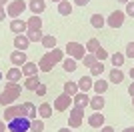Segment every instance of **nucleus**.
Listing matches in <instances>:
<instances>
[{"mask_svg":"<svg viewBox=\"0 0 134 132\" xmlns=\"http://www.w3.org/2000/svg\"><path fill=\"white\" fill-rule=\"evenodd\" d=\"M62 60H64V50H60L58 46H56V48L48 50V52L38 60V68L42 72H50L52 68H54L56 64H60Z\"/></svg>","mask_w":134,"mask_h":132,"instance_id":"1","label":"nucleus"},{"mask_svg":"<svg viewBox=\"0 0 134 132\" xmlns=\"http://www.w3.org/2000/svg\"><path fill=\"white\" fill-rule=\"evenodd\" d=\"M20 92H22V86L18 82H6L4 90L0 92V104L4 106H12L16 102V98H20Z\"/></svg>","mask_w":134,"mask_h":132,"instance_id":"2","label":"nucleus"},{"mask_svg":"<svg viewBox=\"0 0 134 132\" xmlns=\"http://www.w3.org/2000/svg\"><path fill=\"white\" fill-rule=\"evenodd\" d=\"M82 118H84V108L72 106L68 110V126L70 128H80L82 126Z\"/></svg>","mask_w":134,"mask_h":132,"instance_id":"3","label":"nucleus"},{"mask_svg":"<svg viewBox=\"0 0 134 132\" xmlns=\"http://www.w3.org/2000/svg\"><path fill=\"white\" fill-rule=\"evenodd\" d=\"M68 52V56L70 58H74V60H82L84 56H86V46L80 42H68L66 48H64Z\"/></svg>","mask_w":134,"mask_h":132,"instance_id":"4","label":"nucleus"},{"mask_svg":"<svg viewBox=\"0 0 134 132\" xmlns=\"http://www.w3.org/2000/svg\"><path fill=\"white\" fill-rule=\"evenodd\" d=\"M26 8H28V4L24 0H12V2H8V6H6V14L10 18H20V14H22Z\"/></svg>","mask_w":134,"mask_h":132,"instance_id":"5","label":"nucleus"},{"mask_svg":"<svg viewBox=\"0 0 134 132\" xmlns=\"http://www.w3.org/2000/svg\"><path fill=\"white\" fill-rule=\"evenodd\" d=\"M52 108L58 110V112H66V110H70V108H72V96H68L66 92H62L60 96H56V98H54Z\"/></svg>","mask_w":134,"mask_h":132,"instance_id":"6","label":"nucleus"},{"mask_svg":"<svg viewBox=\"0 0 134 132\" xmlns=\"http://www.w3.org/2000/svg\"><path fill=\"white\" fill-rule=\"evenodd\" d=\"M8 130L10 132H28L30 130V120L26 116H18L12 122H8Z\"/></svg>","mask_w":134,"mask_h":132,"instance_id":"7","label":"nucleus"},{"mask_svg":"<svg viewBox=\"0 0 134 132\" xmlns=\"http://www.w3.org/2000/svg\"><path fill=\"white\" fill-rule=\"evenodd\" d=\"M124 18H126L124 10H114L110 16L106 18V24H108L110 28H120V26L124 24Z\"/></svg>","mask_w":134,"mask_h":132,"instance_id":"8","label":"nucleus"},{"mask_svg":"<svg viewBox=\"0 0 134 132\" xmlns=\"http://www.w3.org/2000/svg\"><path fill=\"white\" fill-rule=\"evenodd\" d=\"M22 116V104H12V106H6L4 108V122H12L14 118Z\"/></svg>","mask_w":134,"mask_h":132,"instance_id":"9","label":"nucleus"},{"mask_svg":"<svg viewBox=\"0 0 134 132\" xmlns=\"http://www.w3.org/2000/svg\"><path fill=\"white\" fill-rule=\"evenodd\" d=\"M26 30H28L26 20H22V18H12V20H10V32H14V34H26Z\"/></svg>","mask_w":134,"mask_h":132,"instance_id":"10","label":"nucleus"},{"mask_svg":"<svg viewBox=\"0 0 134 132\" xmlns=\"http://www.w3.org/2000/svg\"><path fill=\"white\" fill-rule=\"evenodd\" d=\"M90 104V96H88V92H76L72 96V106H78V108H86V106Z\"/></svg>","mask_w":134,"mask_h":132,"instance_id":"11","label":"nucleus"},{"mask_svg":"<svg viewBox=\"0 0 134 132\" xmlns=\"http://www.w3.org/2000/svg\"><path fill=\"white\" fill-rule=\"evenodd\" d=\"M10 62H12V66H18V68H22V66L28 62L26 52H24V50H14V52L10 54Z\"/></svg>","mask_w":134,"mask_h":132,"instance_id":"12","label":"nucleus"},{"mask_svg":"<svg viewBox=\"0 0 134 132\" xmlns=\"http://www.w3.org/2000/svg\"><path fill=\"white\" fill-rule=\"evenodd\" d=\"M28 10L32 12L34 16H40V14L46 10V2L44 0H30V2H28Z\"/></svg>","mask_w":134,"mask_h":132,"instance_id":"13","label":"nucleus"},{"mask_svg":"<svg viewBox=\"0 0 134 132\" xmlns=\"http://www.w3.org/2000/svg\"><path fill=\"white\" fill-rule=\"evenodd\" d=\"M22 70L18 68V66H12V68H8L6 70V82H20L22 80Z\"/></svg>","mask_w":134,"mask_h":132,"instance_id":"14","label":"nucleus"},{"mask_svg":"<svg viewBox=\"0 0 134 132\" xmlns=\"http://www.w3.org/2000/svg\"><path fill=\"white\" fill-rule=\"evenodd\" d=\"M36 114H38V108L32 102H22V116H26L28 120H34Z\"/></svg>","mask_w":134,"mask_h":132,"instance_id":"15","label":"nucleus"},{"mask_svg":"<svg viewBox=\"0 0 134 132\" xmlns=\"http://www.w3.org/2000/svg\"><path fill=\"white\" fill-rule=\"evenodd\" d=\"M104 104H106V100L102 98L100 94H96V96H90V104H88V106L94 110V112H102Z\"/></svg>","mask_w":134,"mask_h":132,"instance_id":"16","label":"nucleus"},{"mask_svg":"<svg viewBox=\"0 0 134 132\" xmlns=\"http://www.w3.org/2000/svg\"><path fill=\"white\" fill-rule=\"evenodd\" d=\"M20 70H22V76L28 78V76H36L40 68H38V64H36V62H26V64H24Z\"/></svg>","mask_w":134,"mask_h":132,"instance_id":"17","label":"nucleus"},{"mask_svg":"<svg viewBox=\"0 0 134 132\" xmlns=\"http://www.w3.org/2000/svg\"><path fill=\"white\" fill-rule=\"evenodd\" d=\"M88 124L92 128H102L104 124H106V122H104V114H102V112H94V114H90Z\"/></svg>","mask_w":134,"mask_h":132,"instance_id":"18","label":"nucleus"},{"mask_svg":"<svg viewBox=\"0 0 134 132\" xmlns=\"http://www.w3.org/2000/svg\"><path fill=\"white\" fill-rule=\"evenodd\" d=\"M28 44H30V40H28L26 34H16V36H14V48L16 50H24V52H26Z\"/></svg>","mask_w":134,"mask_h":132,"instance_id":"19","label":"nucleus"},{"mask_svg":"<svg viewBox=\"0 0 134 132\" xmlns=\"http://www.w3.org/2000/svg\"><path fill=\"white\" fill-rule=\"evenodd\" d=\"M76 84H78V90H80V92H88V90H92L94 80H92V76H82L80 80H76Z\"/></svg>","mask_w":134,"mask_h":132,"instance_id":"20","label":"nucleus"},{"mask_svg":"<svg viewBox=\"0 0 134 132\" xmlns=\"http://www.w3.org/2000/svg\"><path fill=\"white\" fill-rule=\"evenodd\" d=\"M92 90H94L96 94H104L108 90V80H102V78H96L94 80V84H92Z\"/></svg>","mask_w":134,"mask_h":132,"instance_id":"21","label":"nucleus"},{"mask_svg":"<svg viewBox=\"0 0 134 132\" xmlns=\"http://www.w3.org/2000/svg\"><path fill=\"white\" fill-rule=\"evenodd\" d=\"M122 80H124V72L120 70V68H112V70H110V76H108V82L120 84Z\"/></svg>","mask_w":134,"mask_h":132,"instance_id":"22","label":"nucleus"},{"mask_svg":"<svg viewBox=\"0 0 134 132\" xmlns=\"http://www.w3.org/2000/svg\"><path fill=\"white\" fill-rule=\"evenodd\" d=\"M52 110H54V108H52L48 102H42V104L38 106V116L42 118V120H44V118H50V116H52Z\"/></svg>","mask_w":134,"mask_h":132,"instance_id":"23","label":"nucleus"},{"mask_svg":"<svg viewBox=\"0 0 134 132\" xmlns=\"http://www.w3.org/2000/svg\"><path fill=\"white\" fill-rule=\"evenodd\" d=\"M60 64H62V68H64L66 72H74L76 68H78V60H74V58H70V56H68V58H64Z\"/></svg>","mask_w":134,"mask_h":132,"instance_id":"24","label":"nucleus"},{"mask_svg":"<svg viewBox=\"0 0 134 132\" xmlns=\"http://www.w3.org/2000/svg\"><path fill=\"white\" fill-rule=\"evenodd\" d=\"M58 14H62V16H70V14H72V2H66V0L58 2Z\"/></svg>","mask_w":134,"mask_h":132,"instance_id":"25","label":"nucleus"},{"mask_svg":"<svg viewBox=\"0 0 134 132\" xmlns=\"http://www.w3.org/2000/svg\"><path fill=\"white\" fill-rule=\"evenodd\" d=\"M26 24H28V30H42V18L40 16L32 14V18H28Z\"/></svg>","mask_w":134,"mask_h":132,"instance_id":"26","label":"nucleus"},{"mask_svg":"<svg viewBox=\"0 0 134 132\" xmlns=\"http://www.w3.org/2000/svg\"><path fill=\"white\" fill-rule=\"evenodd\" d=\"M124 60H126V56L122 54V52H114V54H110V62L114 68H120V66H124Z\"/></svg>","mask_w":134,"mask_h":132,"instance_id":"27","label":"nucleus"},{"mask_svg":"<svg viewBox=\"0 0 134 132\" xmlns=\"http://www.w3.org/2000/svg\"><path fill=\"white\" fill-rule=\"evenodd\" d=\"M38 84H40L38 74H36V76H28V78H24V88H26V90H36V88H38Z\"/></svg>","mask_w":134,"mask_h":132,"instance_id":"28","label":"nucleus"},{"mask_svg":"<svg viewBox=\"0 0 134 132\" xmlns=\"http://www.w3.org/2000/svg\"><path fill=\"white\" fill-rule=\"evenodd\" d=\"M42 46H44V50L56 48V36H52V34H44V38H42Z\"/></svg>","mask_w":134,"mask_h":132,"instance_id":"29","label":"nucleus"},{"mask_svg":"<svg viewBox=\"0 0 134 132\" xmlns=\"http://www.w3.org/2000/svg\"><path fill=\"white\" fill-rule=\"evenodd\" d=\"M102 72H104V64H102V62H98V60H96L94 64L90 66V76L100 78V76H102Z\"/></svg>","mask_w":134,"mask_h":132,"instance_id":"30","label":"nucleus"},{"mask_svg":"<svg viewBox=\"0 0 134 132\" xmlns=\"http://www.w3.org/2000/svg\"><path fill=\"white\" fill-rule=\"evenodd\" d=\"M26 36L30 42H42V38H44L42 30H26Z\"/></svg>","mask_w":134,"mask_h":132,"instance_id":"31","label":"nucleus"},{"mask_svg":"<svg viewBox=\"0 0 134 132\" xmlns=\"http://www.w3.org/2000/svg\"><path fill=\"white\" fill-rule=\"evenodd\" d=\"M90 24L94 28H102L106 24V18L102 16V14H92V16H90Z\"/></svg>","mask_w":134,"mask_h":132,"instance_id":"32","label":"nucleus"},{"mask_svg":"<svg viewBox=\"0 0 134 132\" xmlns=\"http://www.w3.org/2000/svg\"><path fill=\"white\" fill-rule=\"evenodd\" d=\"M42 130H44V120H42V118L30 120V130L28 132H42Z\"/></svg>","mask_w":134,"mask_h":132,"instance_id":"33","label":"nucleus"},{"mask_svg":"<svg viewBox=\"0 0 134 132\" xmlns=\"http://www.w3.org/2000/svg\"><path fill=\"white\" fill-rule=\"evenodd\" d=\"M64 92H66L68 96H74V94L78 92V84H76V82H72V80L64 82Z\"/></svg>","mask_w":134,"mask_h":132,"instance_id":"34","label":"nucleus"},{"mask_svg":"<svg viewBox=\"0 0 134 132\" xmlns=\"http://www.w3.org/2000/svg\"><path fill=\"white\" fill-rule=\"evenodd\" d=\"M98 48H100V42H98L96 38H90L88 42H86V52H92V54H94Z\"/></svg>","mask_w":134,"mask_h":132,"instance_id":"35","label":"nucleus"},{"mask_svg":"<svg viewBox=\"0 0 134 132\" xmlns=\"http://www.w3.org/2000/svg\"><path fill=\"white\" fill-rule=\"evenodd\" d=\"M94 56H96V60H98V62H104L106 58H110V54H108V52H106L104 48H102V46H100V48H98V50L94 52Z\"/></svg>","mask_w":134,"mask_h":132,"instance_id":"36","label":"nucleus"},{"mask_svg":"<svg viewBox=\"0 0 134 132\" xmlns=\"http://www.w3.org/2000/svg\"><path fill=\"white\" fill-rule=\"evenodd\" d=\"M94 62H96V56L92 54V52H86V56L82 58V64H84V66H88V68H90V66L94 64Z\"/></svg>","mask_w":134,"mask_h":132,"instance_id":"37","label":"nucleus"},{"mask_svg":"<svg viewBox=\"0 0 134 132\" xmlns=\"http://www.w3.org/2000/svg\"><path fill=\"white\" fill-rule=\"evenodd\" d=\"M126 58H134V42H128L126 44V52H124Z\"/></svg>","mask_w":134,"mask_h":132,"instance_id":"38","label":"nucleus"},{"mask_svg":"<svg viewBox=\"0 0 134 132\" xmlns=\"http://www.w3.org/2000/svg\"><path fill=\"white\" fill-rule=\"evenodd\" d=\"M46 92H48V86L40 82V84H38V88H36V94H38L40 98H42V96H46Z\"/></svg>","mask_w":134,"mask_h":132,"instance_id":"39","label":"nucleus"},{"mask_svg":"<svg viewBox=\"0 0 134 132\" xmlns=\"http://www.w3.org/2000/svg\"><path fill=\"white\" fill-rule=\"evenodd\" d=\"M124 14L134 18V2H126V10H124Z\"/></svg>","mask_w":134,"mask_h":132,"instance_id":"40","label":"nucleus"},{"mask_svg":"<svg viewBox=\"0 0 134 132\" xmlns=\"http://www.w3.org/2000/svg\"><path fill=\"white\" fill-rule=\"evenodd\" d=\"M6 16H8V14H6V10H4V6H0V22L4 20Z\"/></svg>","mask_w":134,"mask_h":132,"instance_id":"41","label":"nucleus"},{"mask_svg":"<svg viewBox=\"0 0 134 132\" xmlns=\"http://www.w3.org/2000/svg\"><path fill=\"white\" fill-rule=\"evenodd\" d=\"M74 4H78V6H86V4H90V0H74Z\"/></svg>","mask_w":134,"mask_h":132,"instance_id":"42","label":"nucleus"},{"mask_svg":"<svg viewBox=\"0 0 134 132\" xmlns=\"http://www.w3.org/2000/svg\"><path fill=\"white\" fill-rule=\"evenodd\" d=\"M100 132H114V128H112V126H108V124H104V126L100 128Z\"/></svg>","mask_w":134,"mask_h":132,"instance_id":"43","label":"nucleus"},{"mask_svg":"<svg viewBox=\"0 0 134 132\" xmlns=\"http://www.w3.org/2000/svg\"><path fill=\"white\" fill-rule=\"evenodd\" d=\"M128 94H130V96H134V82H130V86H128Z\"/></svg>","mask_w":134,"mask_h":132,"instance_id":"44","label":"nucleus"},{"mask_svg":"<svg viewBox=\"0 0 134 132\" xmlns=\"http://www.w3.org/2000/svg\"><path fill=\"white\" fill-rule=\"evenodd\" d=\"M6 126H8V124H6L4 120H0V132H4V130H6Z\"/></svg>","mask_w":134,"mask_h":132,"instance_id":"45","label":"nucleus"},{"mask_svg":"<svg viewBox=\"0 0 134 132\" xmlns=\"http://www.w3.org/2000/svg\"><path fill=\"white\" fill-rule=\"evenodd\" d=\"M122 132H134V126H128V128H124Z\"/></svg>","mask_w":134,"mask_h":132,"instance_id":"46","label":"nucleus"},{"mask_svg":"<svg viewBox=\"0 0 134 132\" xmlns=\"http://www.w3.org/2000/svg\"><path fill=\"white\" fill-rule=\"evenodd\" d=\"M128 74H130V78H132V80H134V66H132V68H130V72H128Z\"/></svg>","mask_w":134,"mask_h":132,"instance_id":"47","label":"nucleus"},{"mask_svg":"<svg viewBox=\"0 0 134 132\" xmlns=\"http://www.w3.org/2000/svg\"><path fill=\"white\" fill-rule=\"evenodd\" d=\"M58 132H72V130H68V128H60Z\"/></svg>","mask_w":134,"mask_h":132,"instance_id":"48","label":"nucleus"},{"mask_svg":"<svg viewBox=\"0 0 134 132\" xmlns=\"http://www.w3.org/2000/svg\"><path fill=\"white\" fill-rule=\"evenodd\" d=\"M6 2H10V0H0V6H4Z\"/></svg>","mask_w":134,"mask_h":132,"instance_id":"49","label":"nucleus"},{"mask_svg":"<svg viewBox=\"0 0 134 132\" xmlns=\"http://www.w3.org/2000/svg\"><path fill=\"white\" fill-rule=\"evenodd\" d=\"M118 2H122V4H126V2H130V0H118Z\"/></svg>","mask_w":134,"mask_h":132,"instance_id":"50","label":"nucleus"},{"mask_svg":"<svg viewBox=\"0 0 134 132\" xmlns=\"http://www.w3.org/2000/svg\"><path fill=\"white\" fill-rule=\"evenodd\" d=\"M130 98H132V106H134V96H130Z\"/></svg>","mask_w":134,"mask_h":132,"instance_id":"51","label":"nucleus"},{"mask_svg":"<svg viewBox=\"0 0 134 132\" xmlns=\"http://www.w3.org/2000/svg\"><path fill=\"white\" fill-rule=\"evenodd\" d=\"M0 82H2V72H0Z\"/></svg>","mask_w":134,"mask_h":132,"instance_id":"52","label":"nucleus"},{"mask_svg":"<svg viewBox=\"0 0 134 132\" xmlns=\"http://www.w3.org/2000/svg\"><path fill=\"white\" fill-rule=\"evenodd\" d=\"M52 2H62V0H52Z\"/></svg>","mask_w":134,"mask_h":132,"instance_id":"53","label":"nucleus"}]
</instances>
